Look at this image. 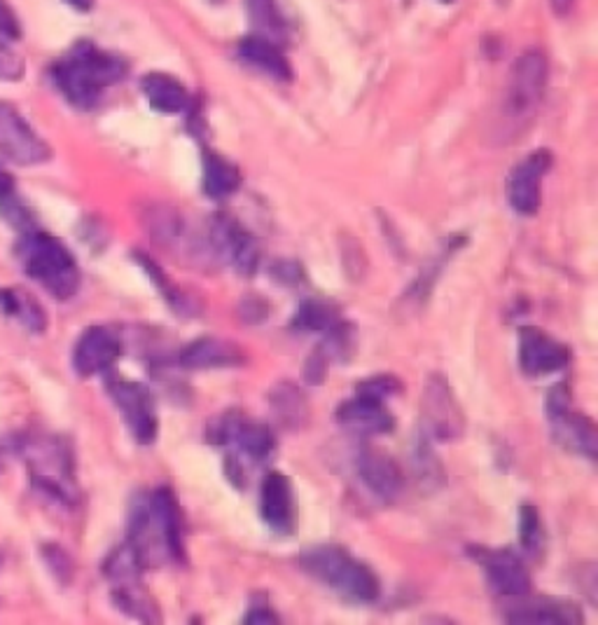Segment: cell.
Instances as JSON below:
<instances>
[{
	"instance_id": "obj_1",
	"label": "cell",
	"mask_w": 598,
	"mask_h": 625,
	"mask_svg": "<svg viewBox=\"0 0 598 625\" xmlns=\"http://www.w3.org/2000/svg\"><path fill=\"white\" fill-rule=\"evenodd\" d=\"M125 543L146 570L188 562L185 518L169 485L152 487L131 499Z\"/></svg>"
},
{
	"instance_id": "obj_2",
	"label": "cell",
	"mask_w": 598,
	"mask_h": 625,
	"mask_svg": "<svg viewBox=\"0 0 598 625\" xmlns=\"http://www.w3.org/2000/svg\"><path fill=\"white\" fill-rule=\"evenodd\" d=\"M127 71L122 56L83 41L52 66V81L75 108L89 110L102 99L104 89L125 81Z\"/></svg>"
},
{
	"instance_id": "obj_3",
	"label": "cell",
	"mask_w": 598,
	"mask_h": 625,
	"mask_svg": "<svg viewBox=\"0 0 598 625\" xmlns=\"http://www.w3.org/2000/svg\"><path fill=\"white\" fill-rule=\"evenodd\" d=\"M17 453L24 457L31 476V487L45 501L58 509L73 511L79 506V485L75 476L73 447L64 436H22Z\"/></svg>"
},
{
	"instance_id": "obj_4",
	"label": "cell",
	"mask_w": 598,
	"mask_h": 625,
	"mask_svg": "<svg viewBox=\"0 0 598 625\" xmlns=\"http://www.w3.org/2000/svg\"><path fill=\"white\" fill-rule=\"evenodd\" d=\"M299 570L351 604H372L382 597V581L367 562L339 543H318L299 553Z\"/></svg>"
},
{
	"instance_id": "obj_5",
	"label": "cell",
	"mask_w": 598,
	"mask_h": 625,
	"mask_svg": "<svg viewBox=\"0 0 598 625\" xmlns=\"http://www.w3.org/2000/svg\"><path fill=\"white\" fill-rule=\"evenodd\" d=\"M14 253L24 275L43 286L52 298L64 303L79 290L83 277H79L77 261L62 240L33 227L17 242Z\"/></svg>"
},
{
	"instance_id": "obj_6",
	"label": "cell",
	"mask_w": 598,
	"mask_h": 625,
	"mask_svg": "<svg viewBox=\"0 0 598 625\" xmlns=\"http://www.w3.org/2000/svg\"><path fill=\"white\" fill-rule=\"evenodd\" d=\"M204 441L221 451H229L227 457L248 466H265L276 455V434L265 422L248 417L244 410H223L204 426Z\"/></svg>"
},
{
	"instance_id": "obj_7",
	"label": "cell",
	"mask_w": 598,
	"mask_h": 625,
	"mask_svg": "<svg viewBox=\"0 0 598 625\" xmlns=\"http://www.w3.org/2000/svg\"><path fill=\"white\" fill-rule=\"evenodd\" d=\"M547 89V59L541 50L524 52L512 68L501 117L505 129L520 134L537 115ZM505 131V134H508Z\"/></svg>"
},
{
	"instance_id": "obj_8",
	"label": "cell",
	"mask_w": 598,
	"mask_h": 625,
	"mask_svg": "<svg viewBox=\"0 0 598 625\" xmlns=\"http://www.w3.org/2000/svg\"><path fill=\"white\" fill-rule=\"evenodd\" d=\"M547 420L556 445L587 462H596L598 457L596 422L589 415H585L583 410H575L568 382H559L549 389Z\"/></svg>"
},
{
	"instance_id": "obj_9",
	"label": "cell",
	"mask_w": 598,
	"mask_h": 625,
	"mask_svg": "<svg viewBox=\"0 0 598 625\" xmlns=\"http://www.w3.org/2000/svg\"><path fill=\"white\" fill-rule=\"evenodd\" d=\"M106 392L119 410L125 426L138 445H152L159 436L157 399L143 382L127 380L117 373H106Z\"/></svg>"
},
{
	"instance_id": "obj_10",
	"label": "cell",
	"mask_w": 598,
	"mask_h": 625,
	"mask_svg": "<svg viewBox=\"0 0 598 625\" xmlns=\"http://www.w3.org/2000/svg\"><path fill=\"white\" fill-rule=\"evenodd\" d=\"M466 415L442 373H428L421 394V434L433 443H453L466 434Z\"/></svg>"
},
{
	"instance_id": "obj_11",
	"label": "cell",
	"mask_w": 598,
	"mask_h": 625,
	"mask_svg": "<svg viewBox=\"0 0 598 625\" xmlns=\"http://www.w3.org/2000/svg\"><path fill=\"white\" fill-rule=\"evenodd\" d=\"M209 246L217 258L225 261L238 277H255L260 269L263 251L253 234L227 213H217L209 227Z\"/></svg>"
},
{
	"instance_id": "obj_12",
	"label": "cell",
	"mask_w": 598,
	"mask_h": 625,
	"mask_svg": "<svg viewBox=\"0 0 598 625\" xmlns=\"http://www.w3.org/2000/svg\"><path fill=\"white\" fill-rule=\"evenodd\" d=\"M468 555L484 572V581L493 595L501 600H512L531 593V572L520 553L512 549H484V545H470Z\"/></svg>"
},
{
	"instance_id": "obj_13",
	"label": "cell",
	"mask_w": 598,
	"mask_h": 625,
	"mask_svg": "<svg viewBox=\"0 0 598 625\" xmlns=\"http://www.w3.org/2000/svg\"><path fill=\"white\" fill-rule=\"evenodd\" d=\"M0 155L19 167L43 165L52 158L50 144L6 102H0Z\"/></svg>"
},
{
	"instance_id": "obj_14",
	"label": "cell",
	"mask_w": 598,
	"mask_h": 625,
	"mask_svg": "<svg viewBox=\"0 0 598 625\" xmlns=\"http://www.w3.org/2000/svg\"><path fill=\"white\" fill-rule=\"evenodd\" d=\"M573 351L562 340L549 336L537 326H522L520 342H516V361L526 378H545L562 373L570 366Z\"/></svg>"
},
{
	"instance_id": "obj_15",
	"label": "cell",
	"mask_w": 598,
	"mask_h": 625,
	"mask_svg": "<svg viewBox=\"0 0 598 625\" xmlns=\"http://www.w3.org/2000/svg\"><path fill=\"white\" fill-rule=\"evenodd\" d=\"M355 474L365 485V490L386 506L401 499L407 487V478L401 464H397L386 451H382V447L370 443H363L357 447Z\"/></svg>"
},
{
	"instance_id": "obj_16",
	"label": "cell",
	"mask_w": 598,
	"mask_h": 625,
	"mask_svg": "<svg viewBox=\"0 0 598 625\" xmlns=\"http://www.w3.org/2000/svg\"><path fill=\"white\" fill-rule=\"evenodd\" d=\"M505 602L508 607L503 610V621L514 625H577L585 621L583 607L570 597H533L526 593Z\"/></svg>"
},
{
	"instance_id": "obj_17",
	"label": "cell",
	"mask_w": 598,
	"mask_h": 625,
	"mask_svg": "<svg viewBox=\"0 0 598 625\" xmlns=\"http://www.w3.org/2000/svg\"><path fill=\"white\" fill-rule=\"evenodd\" d=\"M125 342L110 326H89L73 347V370L79 378L106 375L122 359Z\"/></svg>"
},
{
	"instance_id": "obj_18",
	"label": "cell",
	"mask_w": 598,
	"mask_h": 625,
	"mask_svg": "<svg viewBox=\"0 0 598 625\" xmlns=\"http://www.w3.org/2000/svg\"><path fill=\"white\" fill-rule=\"evenodd\" d=\"M334 422L361 436H386L397 426L386 401L361 392H353V396L337 405Z\"/></svg>"
},
{
	"instance_id": "obj_19",
	"label": "cell",
	"mask_w": 598,
	"mask_h": 625,
	"mask_svg": "<svg viewBox=\"0 0 598 625\" xmlns=\"http://www.w3.org/2000/svg\"><path fill=\"white\" fill-rule=\"evenodd\" d=\"M554 165V155L547 148L531 152L524 162L516 165L510 176V206L520 216H535L541 209V183Z\"/></svg>"
},
{
	"instance_id": "obj_20",
	"label": "cell",
	"mask_w": 598,
	"mask_h": 625,
	"mask_svg": "<svg viewBox=\"0 0 598 625\" xmlns=\"http://www.w3.org/2000/svg\"><path fill=\"white\" fill-rule=\"evenodd\" d=\"M260 520L265 522L269 532L278 537H290L295 532V525H297L295 487H292V480L281 472H271L263 480Z\"/></svg>"
},
{
	"instance_id": "obj_21",
	"label": "cell",
	"mask_w": 598,
	"mask_h": 625,
	"mask_svg": "<svg viewBox=\"0 0 598 625\" xmlns=\"http://www.w3.org/2000/svg\"><path fill=\"white\" fill-rule=\"evenodd\" d=\"M178 363L185 370H225L246 363V351L232 340L202 336L178 351Z\"/></svg>"
},
{
	"instance_id": "obj_22",
	"label": "cell",
	"mask_w": 598,
	"mask_h": 625,
	"mask_svg": "<svg viewBox=\"0 0 598 625\" xmlns=\"http://www.w3.org/2000/svg\"><path fill=\"white\" fill-rule=\"evenodd\" d=\"M110 583V600L125 616L141 623H162V610L157 600L146 591L143 574L115 579Z\"/></svg>"
},
{
	"instance_id": "obj_23",
	"label": "cell",
	"mask_w": 598,
	"mask_h": 625,
	"mask_svg": "<svg viewBox=\"0 0 598 625\" xmlns=\"http://www.w3.org/2000/svg\"><path fill=\"white\" fill-rule=\"evenodd\" d=\"M269 407L278 422V426L286 432H302L311 420V403L299 384L284 380L276 382L269 392Z\"/></svg>"
},
{
	"instance_id": "obj_24",
	"label": "cell",
	"mask_w": 598,
	"mask_h": 625,
	"mask_svg": "<svg viewBox=\"0 0 598 625\" xmlns=\"http://www.w3.org/2000/svg\"><path fill=\"white\" fill-rule=\"evenodd\" d=\"M134 261H136L138 267L143 269V275L150 279V284L157 288V293L162 296V300L167 303V307L173 311V315L183 317V319L199 315L196 300H192L183 288H178L173 284V279L167 275V272L159 267L150 256H146V253H141V251H136Z\"/></svg>"
},
{
	"instance_id": "obj_25",
	"label": "cell",
	"mask_w": 598,
	"mask_h": 625,
	"mask_svg": "<svg viewBox=\"0 0 598 625\" xmlns=\"http://www.w3.org/2000/svg\"><path fill=\"white\" fill-rule=\"evenodd\" d=\"M146 102L162 115H178L190 106V94L181 81L167 73H148L141 81Z\"/></svg>"
},
{
	"instance_id": "obj_26",
	"label": "cell",
	"mask_w": 598,
	"mask_h": 625,
	"mask_svg": "<svg viewBox=\"0 0 598 625\" xmlns=\"http://www.w3.org/2000/svg\"><path fill=\"white\" fill-rule=\"evenodd\" d=\"M238 56H242L244 62L250 64L253 68L271 75L274 81H290L292 77V68L288 64V59L265 35L244 38V41L238 43Z\"/></svg>"
},
{
	"instance_id": "obj_27",
	"label": "cell",
	"mask_w": 598,
	"mask_h": 625,
	"mask_svg": "<svg viewBox=\"0 0 598 625\" xmlns=\"http://www.w3.org/2000/svg\"><path fill=\"white\" fill-rule=\"evenodd\" d=\"M242 188V171L213 150L202 155V192L211 200H225Z\"/></svg>"
},
{
	"instance_id": "obj_28",
	"label": "cell",
	"mask_w": 598,
	"mask_h": 625,
	"mask_svg": "<svg viewBox=\"0 0 598 625\" xmlns=\"http://www.w3.org/2000/svg\"><path fill=\"white\" fill-rule=\"evenodd\" d=\"M344 319L342 309H339L332 300L325 298H307L297 305L290 319V328L295 333H318L323 336L325 330L337 326Z\"/></svg>"
},
{
	"instance_id": "obj_29",
	"label": "cell",
	"mask_w": 598,
	"mask_h": 625,
	"mask_svg": "<svg viewBox=\"0 0 598 625\" xmlns=\"http://www.w3.org/2000/svg\"><path fill=\"white\" fill-rule=\"evenodd\" d=\"M458 246H461V240H449V242L440 248V253H437V256H435L433 261H428V263L421 267V272H418V277H416V279L412 282V286L407 288L403 303H407V305H412V307H421V305L428 303V298L433 296V290H435V286H437V279L442 277L445 265L449 263V258L453 256V251H456Z\"/></svg>"
},
{
	"instance_id": "obj_30",
	"label": "cell",
	"mask_w": 598,
	"mask_h": 625,
	"mask_svg": "<svg viewBox=\"0 0 598 625\" xmlns=\"http://www.w3.org/2000/svg\"><path fill=\"white\" fill-rule=\"evenodd\" d=\"M0 309H3V315L10 319H17L22 324L29 333H43L47 328V315L45 309L40 307V303L26 293L17 290V288H3L0 290Z\"/></svg>"
},
{
	"instance_id": "obj_31",
	"label": "cell",
	"mask_w": 598,
	"mask_h": 625,
	"mask_svg": "<svg viewBox=\"0 0 598 625\" xmlns=\"http://www.w3.org/2000/svg\"><path fill=\"white\" fill-rule=\"evenodd\" d=\"M412 464H414V474L421 483L424 490H437L445 483V466L442 459L437 457L433 441L418 432L416 443H414V453H412Z\"/></svg>"
},
{
	"instance_id": "obj_32",
	"label": "cell",
	"mask_w": 598,
	"mask_h": 625,
	"mask_svg": "<svg viewBox=\"0 0 598 625\" xmlns=\"http://www.w3.org/2000/svg\"><path fill=\"white\" fill-rule=\"evenodd\" d=\"M516 534H520V545L524 553L537 555L545 545V527L537 506L533 501L520 504V520H516Z\"/></svg>"
},
{
	"instance_id": "obj_33",
	"label": "cell",
	"mask_w": 598,
	"mask_h": 625,
	"mask_svg": "<svg viewBox=\"0 0 598 625\" xmlns=\"http://www.w3.org/2000/svg\"><path fill=\"white\" fill-rule=\"evenodd\" d=\"M353 392L370 394L374 399H382V401L388 403L391 399L401 396L405 392V384H403L401 378L393 375V373H376V375H370V378L357 382Z\"/></svg>"
},
{
	"instance_id": "obj_34",
	"label": "cell",
	"mask_w": 598,
	"mask_h": 625,
	"mask_svg": "<svg viewBox=\"0 0 598 625\" xmlns=\"http://www.w3.org/2000/svg\"><path fill=\"white\" fill-rule=\"evenodd\" d=\"M248 12L253 22L269 35L284 33V19L276 10L274 0H248Z\"/></svg>"
},
{
	"instance_id": "obj_35",
	"label": "cell",
	"mask_w": 598,
	"mask_h": 625,
	"mask_svg": "<svg viewBox=\"0 0 598 625\" xmlns=\"http://www.w3.org/2000/svg\"><path fill=\"white\" fill-rule=\"evenodd\" d=\"M0 213H3V219H6L12 227L24 230V232L33 230L31 211L24 206L22 200L17 198L14 190L8 192V194H3V198H0Z\"/></svg>"
},
{
	"instance_id": "obj_36",
	"label": "cell",
	"mask_w": 598,
	"mask_h": 625,
	"mask_svg": "<svg viewBox=\"0 0 598 625\" xmlns=\"http://www.w3.org/2000/svg\"><path fill=\"white\" fill-rule=\"evenodd\" d=\"M236 315H238V319H242L244 324L260 326V324H267V321H269L271 305H269L267 298H263V296H246V298L238 300Z\"/></svg>"
},
{
	"instance_id": "obj_37",
	"label": "cell",
	"mask_w": 598,
	"mask_h": 625,
	"mask_svg": "<svg viewBox=\"0 0 598 625\" xmlns=\"http://www.w3.org/2000/svg\"><path fill=\"white\" fill-rule=\"evenodd\" d=\"M43 558H45V564L50 568L52 576L58 583H68L73 579V562H71L68 553L62 549V545L45 543L43 545Z\"/></svg>"
},
{
	"instance_id": "obj_38",
	"label": "cell",
	"mask_w": 598,
	"mask_h": 625,
	"mask_svg": "<svg viewBox=\"0 0 598 625\" xmlns=\"http://www.w3.org/2000/svg\"><path fill=\"white\" fill-rule=\"evenodd\" d=\"M269 275L276 284H284V286L307 284V272H305L302 263H297V261H276L269 267Z\"/></svg>"
},
{
	"instance_id": "obj_39",
	"label": "cell",
	"mask_w": 598,
	"mask_h": 625,
	"mask_svg": "<svg viewBox=\"0 0 598 625\" xmlns=\"http://www.w3.org/2000/svg\"><path fill=\"white\" fill-rule=\"evenodd\" d=\"M24 62L8 43L6 35H0V81H22Z\"/></svg>"
},
{
	"instance_id": "obj_40",
	"label": "cell",
	"mask_w": 598,
	"mask_h": 625,
	"mask_svg": "<svg viewBox=\"0 0 598 625\" xmlns=\"http://www.w3.org/2000/svg\"><path fill=\"white\" fill-rule=\"evenodd\" d=\"M330 370H332V363L325 359L323 351L316 347L309 354V359L305 361V382L311 386H321L325 384Z\"/></svg>"
},
{
	"instance_id": "obj_41",
	"label": "cell",
	"mask_w": 598,
	"mask_h": 625,
	"mask_svg": "<svg viewBox=\"0 0 598 625\" xmlns=\"http://www.w3.org/2000/svg\"><path fill=\"white\" fill-rule=\"evenodd\" d=\"M246 625H265V623H281L278 614L269 604L267 597H253L248 604V612L242 618Z\"/></svg>"
},
{
	"instance_id": "obj_42",
	"label": "cell",
	"mask_w": 598,
	"mask_h": 625,
	"mask_svg": "<svg viewBox=\"0 0 598 625\" xmlns=\"http://www.w3.org/2000/svg\"><path fill=\"white\" fill-rule=\"evenodd\" d=\"M0 35H6L8 41H19L22 38V27H19V19L14 14V10L0 0Z\"/></svg>"
},
{
	"instance_id": "obj_43",
	"label": "cell",
	"mask_w": 598,
	"mask_h": 625,
	"mask_svg": "<svg viewBox=\"0 0 598 625\" xmlns=\"http://www.w3.org/2000/svg\"><path fill=\"white\" fill-rule=\"evenodd\" d=\"M12 190H14L12 176L0 169V198H3V194H8V192H12Z\"/></svg>"
},
{
	"instance_id": "obj_44",
	"label": "cell",
	"mask_w": 598,
	"mask_h": 625,
	"mask_svg": "<svg viewBox=\"0 0 598 625\" xmlns=\"http://www.w3.org/2000/svg\"><path fill=\"white\" fill-rule=\"evenodd\" d=\"M575 6V0H552V8H554V12L556 14H568L570 12V8Z\"/></svg>"
},
{
	"instance_id": "obj_45",
	"label": "cell",
	"mask_w": 598,
	"mask_h": 625,
	"mask_svg": "<svg viewBox=\"0 0 598 625\" xmlns=\"http://www.w3.org/2000/svg\"><path fill=\"white\" fill-rule=\"evenodd\" d=\"M71 8L79 10V12H89L94 8V0H64Z\"/></svg>"
},
{
	"instance_id": "obj_46",
	"label": "cell",
	"mask_w": 598,
	"mask_h": 625,
	"mask_svg": "<svg viewBox=\"0 0 598 625\" xmlns=\"http://www.w3.org/2000/svg\"><path fill=\"white\" fill-rule=\"evenodd\" d=\"M0 472H3V457H0Z\"/></svg>"
},
{
	"instance_id": "obj_47",
	"label": "cell",
	"mask_w": 598,
	"mask_h": 625,
	"mask_svg": "<svg viewBox=\"0 0 598 625\" xmlns=\"http://www.w3.org/2000/svg\"><path fill=\"white\" fill-rule=\"evenodd\" d=\"M0 568H3V553H0Z\"/></svg>"
},
{
	"instance_id": "obj_48",
	"label": "cell",
	"mask_w": 598,
	"mask_h": 625,
	"mask_svg": "<svg viewBox=\"0 0 598 625\" xmlns=\"http://www.w3.org/2000/svg\"><path fill=\"white\" fill-rule=\"evenodd\" d=\"M442 3H453V0H442Z\"/></svg>"
},
{
	"instance_id": "obj_49",
	"label": "cell",
	"mask_w": 598,
	"mask_h": 625,
	"mask_svg": "<svg viewBox=\"0 0 598 625\" xmlns=\"http://www.w3.org/2000/svg\"><path fill=\"white\" fill-rule=\"evenodd\" d=\"M215 3H221V0H215Z\"/></svg>"
}]
</instances>
